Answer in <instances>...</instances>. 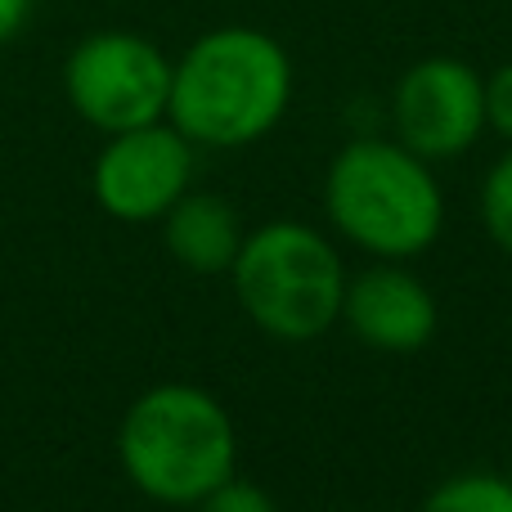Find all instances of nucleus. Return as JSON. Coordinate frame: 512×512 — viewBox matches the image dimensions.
I'll return each instance as SVG.
<instances>
[{
    "mask_svg": "<svg viewBox=\"0 0 512 512\" xmlns=\"http://www.w3.org/2000/svg\"><path fill=\"white\" fill-rule=\"evenodd\" d=\"M292 104V59L261 27H212L171 63L167 122L194 149H243Z\"/></svg>",
    "mask_w": 512,
    "mask_h": 512,
    "instance_id": "nucleus-1",
    "label": "nucleus"
},
{
    "mask_svg": "<svg viewBox=\"0 0 512 512\" xmlns=\"http://www.w3.org/2000/svg\"><path fill=\"white\" fill-rule=\"evenodd\" d=\"M117 459L140 495L171 508H194L234 477L239 432L212 391L162 382L122 414Z\"/></svg>",
    "mask_w": 512,
    "mask_h": 512,
    "instance_id": "nucleus-2",
    "label": "nucleus"
},
{
    "mask_svg": "<svg viewBox=\"0 0 512 512\" xmlns=\"http://www.w3.org/2000/svg\"><path fill=\"white\" fill-rule=\"evenodd\" d=\"M328 221L378 261H409L441 239L445 194L432 162L400 140H351L324 176Z\"/></svg>",
    "mask_w": 512,
    "mask_h": 512,
    "instance_id": "nucleus-3",
    "label": "nucleus"
},
{
    "mask_svg": "<svg viewBox=\"0 0 512 512\" xmlns=\"http://www.w3.org/2000/svg\"><path fill=\"white\" fill-rule=\"evenodd\" d=\"M230 279L243 315L274 342H310L342 319L346 265L328 234L301 221L243 234Z\"/></svg>",
    "mask_w": 512,
    "mask_h": 512,
    "instance_id": "nucleus-4",
    "label": "nucleus"
},
{
    "mask_svg": "<svg viewBox=\"0 0 512 512\" xmlns=\"http://www.w3.org/2000/svg\"><path fill=\"white\" fill-rule=\"evenodd\" d=\"M63 95L72 113L99 135L135 131L167 117L171 59L158 41L140 32H90L72 45L63 63Z\"/></svg>",
    "mask_w": 512,
    "mask_h": 512,
    "instance_id": "nucleus-5",
    "label": "nucleus"
},
{
    "mask_svg": "<svg viewBox=\"0 0 512 512\" xmlns=\"http://www.w3.org/2000/svg\"><path fill=\"white\" fill-rule=\"evenodd\" d=\"M189 189H194V140H185L167 117L104 135V149L90 167L95 203L126 225L162 221Z\"/></svg>",
    "mask_w": 512,
    "mask_h": 512,
    "instance_id": "nucleus-6",
    "label": "nucleus"
},
{
    "mask_svg": "<svg viewBox=\"0 0 512 512\" xmlns=\"http://www.w3.org/2000/svg\"><path fill=\"white\" fill-rule=\"evenodd\" d=\"M391 126L418 158H459L486 131V77L450 54L418 59L391 90Z\"/></svg>",
    "mask_w": 512,
    "mask_h": 512,
    "instance_id": "nucleus-7",
    "label": "nucleus"
},
{
    "mask_svg": "<svg viewBox=\"0 0 512 512\" xmlns=\"http://www.w3.org/2000/svg\"><path fill=\"white\" fill-rule=\"evenodd\" d=\"M342 319L373 351L414 355L436 337L441 310L418 274H409L400 261H378L355 279H346Z\"/></svg>",
    "mask_w": 512,
    "mask_h": 512,
    "instance_id": "nucleus-8",
    "label": "nucleus"
},
{
    "mask_svg": "<svg viewBox=\"0 0 512 512\" xmlns=\"http://www.w3.org/2000/svg\"><path fill=\"white\" fill-rule=\"evenodd\" d=\"M243 221L221 194H194L189 189L167 216L162 239L167 252L194 274H230L234 256L243 248Z\"/></svg>",
    "mask_w": 512,
    "mask_h": 512,
    "instance_id": "nucleus-9",
    "label": "nucleus"
},
{
    "mask_svg": "<svg viewBox=\"0 0 512 512\" xmlns=\"http://www.w3.org/2000/svg\"><path fill=\"white\" fill-rule=\"evenodd\" d=\"M423 512H512V481L499 472H459L423 499Z\"/></svg>",
    "mask_w": 512,
    "mask_h": 512,
    "instance_id": "nucleus-10",
    "label": "nucleus"
},
{
    "mask_svg": "<svg viewBox=\"0 0 512 512\" xmlns=\"http://www.w3.org/2000/svg\"><path fill=\"white\" fill-rule=\"evenodd\" d=\"M481 221H486L490 239L512 256V149L486 171V185H481Z\"/></svg>",
    "mask_w": 512,
    "mask_h": 512,
    "instance_id": "nucleus-11",
    "label": "nucleus"
},
{
    "mask_svg": "<svg viewBox=\"0 0 512 512\" xmlns=\"http://www.w3.org/2000/svg\"><path fill=\"white\" fill-rule=\"evenodd\" d=\"M198 512H279L274 508V499L265 495L261 486H252V481H239L230 477L225 486H216L207 499H198L194 504Z\"/></svg>",
    "mask_w": 512,
    "mask_h": 512,
    "instance_id": "nucleus-12",
    "label": "nucleus"
},
{
    "mask_svg": "<svg viewBox=\"0 0 512 512\" xmlns=\"http://www.w3.org/2000/svg\"><path fill=\"white\" fill-rule=\"evenodd\" d=\"M486 126L512 144V63L486 77Z\"/></svg>",
    "mask_w": 512,
    "mask_h": 512,
    "instance_id": "nucleus-13",
    "label": "nucleus"
},
{
    "mask_svg": "<svg viewBox=\"0 0 512 512\" xmlns=\"http://www.w3.org/2000/svg\"><path fill=\"white\" fill-rule=\"evenodd\" d=\"M32 9H36V0H0V45H9L23 32Z\"/></svg>",
    "mask_w": 512,
    "mask_h": 512,
    "instance_id": "nucleus-14",
    "label": "nucleus"
}]
</instances>
